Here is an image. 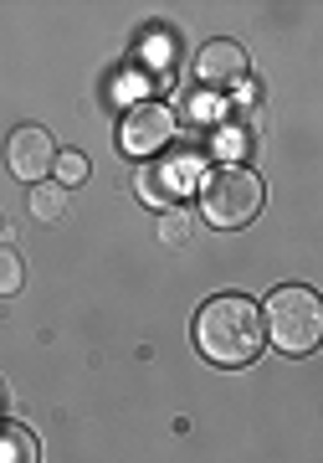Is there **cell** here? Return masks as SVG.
I'll list each match as a JSON object with an SVG mask.
<instances>
[{
  "instance_id": "cell-1",
  "label": "cell",
  "mask_w": 323,
  "mask_h": 463,
  "mask_svg": "<svg viewBox=\"0 0 323 463\" xmlns=\"http://www.w3.org/2000/svg\"><path fill=\"white\" fill-rule=\"evenodd\" d=\"M195 345L200 355L216 365H246L257 361V350L267 345V330H262V309L242 294H221L210 298L206 309L195 315Z\"/></svg>"
},
{
  "instance_id": "cell-2",
  "label": "cell",
  "mask_w": 323,
  "mask_h": 463,
  "mask_svg": "<svg viewBox=\"0 0 323 463\" xmlns=\"http://www.w3.org/2000/svg\"><path fill=\"white\" fill-rule=\"evenodd\" d=\"M262 330L272 335L277 350L308 355V350L323 340V304H318V294H313V288H277V294L267 298Z\"/></svg>"
},
{
  "instance_id": "cell-3",
  "label": "cell",
  "mask_w": 323,
  "mask_h": 463,
  "mask_svg": "<svg viewBox=\"0 0 323 463\" xmlns=\"http://www.w3.org/2000/svg\"><path fill=\"white\" fill-rule=\"evenodd\" d=\"M200 206H206L210 227H246L262 212V175L242 165L210 170L206 185H200Z\"/></svg>"
},
{
  "instance_id": "cell-4",
  "label": "cell",
  "mask_w": 323,
  "mask_h": 463,
  "mask_svg": "<svg viewBox=\"0 0 323 463\" xmlns=\"http://www.w3.org/2000/svg\"><path fill=\"white\" fill-rule=\"evenodd\" d=\"M175 134V114L164 103H134L124 114V129H118V149L124 155H154V149L170 145Z\"/></svg>"
},
{
  "instance_id": "cell-5",
  "label": "cell",
  "mask_w": 323,
  "mask_h": 463,
  "mask_svg": "<svg viewBox=\"0 0 323 463\" xmlns=\"http://www.w3.org/2000/svg\"><path fill=\"white\" fill-rule=\"evenodd\" d=\"M51 160H57V145H51V134L36 129V124L16 129L11 145H5V165H11V175H21V181H42L51 170Z\"/></svg>"
},
{
  "instance_id": "cell-6",
  "label": "cell",
  "mask_w": 323,
  "mask_h": 463,
  "mask_svg": "<svg viewBox=\"0 0 323 463\" xmlns=\"http://www.w3.org/2000/svg\"><path fill=\"white\" fill-rule=\"evenodd\" d=\"M195 72H200V83L210 88H231L246 78V52L236 42H206L200 57H195Z\"/></svg>"
},
{
  "instance_id": "cell-7",
  "label": "cell",
  "mask_w": 323,
  "mask_h": 463,
  "mask_svg": "<svg viewBox=\"0 0 323 463\" xmlns=\"http://www.w3.org/2000/svg\"><path fill=\"white\" fill-rule=\"evenodd\" d=\"M0 463H36V438L21 422H0Z\"/></svg>"
},
{
  "instance_id": "cell-8",
  "label": "cell",
  "mask_w": 323,
  "mask_h": 463,
  "mask_svg": "<svg viewBox=\"0 0 323 463\" xmlns=\"http://www.w3.org/2000/svg\"><path fill=\"white\" fill-rule=\"evenodd\" d=\"M62 212H67V191H62V185H32V216L57 222Z\"/></svg>"
},
{
  "instance_id": "cell-9",
  "label": "cell",
  "mask_w": 323,
  "mask_h": 463,
  "mask_svg": "<svg viewBox=\"0 0 323 463\" xmlns=\"http://www.w3.org/2000/svg\"><path fill=\"white\" fill-rule=\"evenodd\" d=\"M21 283H26V268H21V258L11 248H0V298L21 294Z\"/></svg>"
},
{
  "instance_id": "cell-10",
  "label": "cell",
  "mask_w": 323,
  "mask_h": 463,
  "mask_svg": "<svg viewBox=\"0 0 323 463\" xmlns=\"http://www.w3.org/2000/svg\"><path fill=\"white\" fill-rule=\"evenodd\" d=\"M51 170H57V185H78V181H88V160H82L78 149H67V155H57V160H51Z\"/></svg>"
},
{
  "instance_id": "cell-11",
  "label": "cell",
  "mask_w": 323,
  "mask_h": 463,
  "mask_svg": "<svg viewBox=\"0 0 323 463\" xmlns=\"http://www.w3.org/2000/svg\"><path fill=\"white\" fill-rule=\"evenodd\" d=\"M185 232H190V227H185V212H164V222H160V237H175V242H180Z\"/></svg>"
}]
</instances>
